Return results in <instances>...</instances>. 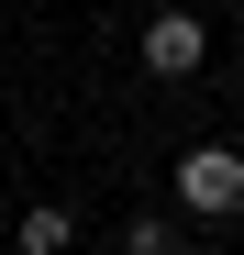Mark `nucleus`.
Listing matches in <instances>:
<instances>
[{"label":"nucleus","instance_id":"obj_1","mask_svg":"<svg viewBox=\"0 0 244 255\" xmlns=\"http://www.w3.org/2000/svg\"><path fill=\"white\" fill-rule=\"evenodd\" d=\"M167 189H178V211H200V222H233L244 211V155L233 144H189Z\"/></svg>","mask_w":244,"mask_h":255},{"label":"nucleus","instance_id":"obj_2","mask_svg":"<svg viewBox=\"0 0 244 255\" xmlns=\"http://www.w3.org/2000/svg\"><path fill=\"white\" fill-rule=\"evenodd\" d=\"M133 56H144V78H200V67H211V22H200V11H155Z\"/></svg>","mask_w":244,"mask_h":255},{"label":"nucleus","instance_id":"obj_3","mask_svg":"<svg viewBox=\"0 0 244 255\" xmlns=\"http://www.w3.org/2000/svg\"><path fill=\"white\" fill-rule=\"evenodd\" d=\"M67 244H78V211L67 200H33L22 222H11V255H67Z\"/></svg>","mask_w":244,"mask_h":255},{"label":"nucleus","instance_id":"obj_4","mask_svg":"<svg viewBox=\"0 0 244 255\" xmlns=\"http://www.w3.org/2000/svg\"><path fill=\"white\" fill-rule=\"evenodd\" d=\"M122 255H178V233H167V222L144 211V222H122Z\"/></svg>","mask_w":244,"mask_h":255},{"label":"nucleus","instance_id":"obj_5","mask_svg":"<svg viewBox=\"0 0 244 255\" xmlns=\"http://www.w3.org/2000/svg\"><path fill=\"white\" fill-rule=\"evenodd\" d=\"M178 255H222V244H178Z\"/></svg>","mask_w":244,"mask_h":255}]
</instances>
